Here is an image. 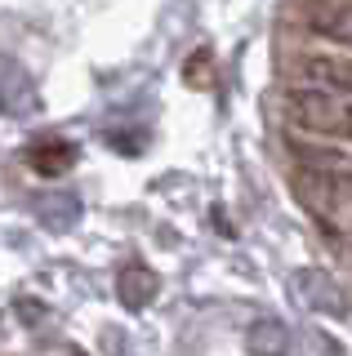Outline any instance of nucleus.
Instances as JSON below:
<instances>
[{"label": "nucleus", "mask_w": 352, "mask_h": 356, "mask_svg": "<svg viewBox=\"0 0 352 356\" xmlns=\"http://www.w3.org/2000/svg\"><path fill=\"white\" fill-rule=\"evenodd\" d=\"M285 120L317 143H339L352 147V98L321 85H299L285 94Z\"/></svg>", "instance_id": "nucleus-1"}, {"label": "nucleus", "mask_w": 352, "mask_h": 356, "mask_svg": "<svg viewBox=\"0 0 352 356\" xmlns=\"http://www.w3.org/2000/svg\"><path fill=\"white\" fill-rule=\"evenodd\" d=\"M294 196L330 236L352 241V183H335V178H317L299 170L294 174Z\"/></svg>", "instance_id": "nucleus-2"}, {"label": "nucleus", "mask_w": 352, "mask_h": 356, "mask_svg": "<svg viewBox=\"0 0 352 356\" xmlns=\"http://www.w3.org/2000/svg\"><path fill=\"white\" fill-rule=\"evenodd\" d=\"M290 156L303 174L335 178V183H352V147L339 143H317V138H290Z\"/></svg>", "instance_id": "nucleus-3"}, {"label": "nucleus", "mask_w": 352, "mask_h": 356, "mask_svg": "<svg viewBox=\"0 0 352 356\" xmlns=\"http://www.w3.org/2000/svg\"><path fill=\"white\" fill-rule=\"evenodd\" d=\"M31 111H40V94L31 85L27 67L0 54V116H31Z\"/></svg>", "instance_id": "nucleus-4"}, {"label": "nucleus", "mask_w": 352, "mask_h": 356, "mask_svg": "<svg viewBox=\"0 0 352 356\" xmlns=\"http://www.w3.org/2000/svg\"><path fill=\"white\" fill-rule=\"evenodd\" d=\"M294 289H299V298H303L307 307L326 312V316H344V312H348L344 285H339L335 276H326V272H312V267L294 272Z\"/></svg>", "instance_id": "nucleus-5"}, {"label": "nucleus", "mask_w": 352, "mask_h": 356, "mask_svg": "<svg viewBox=\"0 0 352 356\" xmlns=\"http://www.w3.org/2000/svg\"><path fill=\"white\" fill-rule=\"evenodd\" d=\"M157 294H161V281H157V272H152V267L129 263V267H120V272H116V298L129 312L152 307V303H157Z\"/></svg>", "instance_id": "nucleus-6"}, {"label": "nucleus", "mask_w": 352, "mask_h": 356, "mask_svg": "<svg viewBox=\"0 0 352 356\" xmlns=\"http://www.w3.org/2000/svg\"><path fill=\"white\" fill-rule=\"evenodd\" d=\"M27 165H31L36 174H45V178H58V174H67L72 165H76V143L40 138L36 147H27Z\"/></svg>", "instance_id": "nucleus-7"}, {"label": "nucleus", "mask_w": 352, "mask_h": 356, "mask_svg": "<svg viewBox=\"0 0 352 356\" xmlns=\"http://www.w3.org/2000/svg\"><path fill=\"white\" fill-rule=\"evenodd\" d=\"M312 27L321 31L326 40H339L352 49V0H321L312 9Z\"/></svg>", "instance_id": "nucleus-8"}, {"label": "nucleus", "mask_w": 352, "mask_h": 356, "mask_svg": "<svg viewBox=\"0 0 352 356\" xmlns=\"http://www.w3.org/2000/svg\"><path fill=\"white\" fill-rule=\"evenodd\" d=\"M36 218L45 222L49 232H72L81 222V196L76 192H49L36 200Z\"/></svg>", "instance_id": "nucleus-9"}, {"label": "nucleus", "mask_w": 352, "mask_h": 356, "mask_svg": "<svg viewBox=\"0 0 352 356\" xmlns=\"http://www.w3.org/2000/svg\"><path fill=\"white\" fill-rule=\"evenodd\" d=\"M303 76H307V85H321V89H335V94L352 98V58H326V54L307 58Z\"/></svg>", "instance_id": "nucleus-10"}, {"label": "nucleus", "mask_w": 352, "mask_h": 356, "mask_svg": "<svg viewBox=\"0 0 352 356\" xmlns=\"http://www.w3.org/2000/svg\"><path fill=\"white\" fill-rule=\"evenodd\" d=\"M246 348H250V356H285L290 352V330L277 316H259L246 330Z\"/></svg>", "instance_id": "nucleus-11"}]
</instances>
